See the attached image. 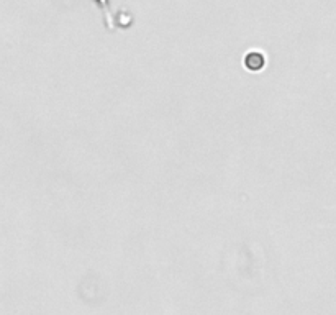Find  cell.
Returning a JSON list of instances; mask_svg holds the SVG:
<instances>
[{
    "mask_svg": "<svg viewBox=\"0 0 336 315\" xmlns=\"http://www.w3.org/2000/svg\"><path fill=\"white\" fill-rule=\"evenodd\" d=\"M264 64H266V57L259 51H251L245 56V66L248 71H253V72L261 71L264 68Z\"/></svg>",
    "mask_w": 336,
    "mask_h": 315,
    "instance_id": "6da1fadb",
    "label": "cell"
}]
</instances>
